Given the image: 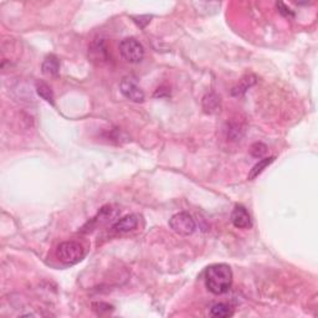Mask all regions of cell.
Wrapping results in <instances>:
<instances>
[{
    "mask_svg": "<svg viewBox=\"0 0 318 318\" xmlns=\"http://www.w3.org/2000/svg\"><path fill=\"white\" fill-rule=\"evenodd\" d=\"M210 314L213 317L218 318H227L232 316V309L230 308V306L225 303H218L214 304L210 309Z\"/></svg>",
    "mask_w": 318,
    "mask_h": 318,
    "instance_id": "4fadbf2b",
    "label": "cell"
},
{
    "mask_svg": "<svg viewBox=\"0 0 318 318\" xmlns=\"http://www.w3.org/2000/svg\"><path fill=\"white\" fill-rule=\"evenodd\" d=\"M41 69H43V74L48 75V76H56L60 71V61L55 55H49L44 60Z\"/></svg>",
    "mask_w": 318,
    "mask_h": 318,
    "instance_id": "9c48e42d",
    "label": "cell"
},
{
    "mask_svg": "<svg viewBox=\"0 0 318 318\" xmlns=\"http://www.w3.org/2000/svg\"><path fill=\"white\" fill-rule=\"evenodd\" d=\"M120 89L122 95L126 98H128L129 101H132V102L139 103L144 101V92L138 86L136 79H133L132 76L123 77L120 84Z\"/></svg>",
    "mask_w": 318,
    "mask_h": 318,
    "instance_id": "5b68a950",
    "label": "cell"
},
{
    "mask_svg": "<svg viewBox=\"0 0 318 318\" xmlns=\"http://www.w3.org/2000/svg\"><path fill=\"white\" fill-rule=\"evenodd\" d=\"M115 215H116V210H113L111 206H105V208L101 209V211L97 214V216L94 218L92 224L98 225V224L108 223V221H111L113 218H115Z\"/></svg>",
    "mask_w": 318,
    "mask_h": 318,
    "instance_id": "8fae6325",
    "label": "cell"
},
{
    "mask_svg": "<svg viewBox=\"0 0 318 318\" xmlns=\"http://www.w3.org/2000/svg\"><path fill=\"white\" fill-rule=\"evenodd\" d=\"M138 225V218L133 214L131 215H126L123 218L118 219L115 224L112 225V229L115 232H118V234H126V232L133 231L134 229Z\"/></svg>",
    "mask_w": 318,
    "mask_h": 318,
    "instance_id": "52a82bcc",
    "label": "cell"
},
{
    "mask_svg": "<svg viewBox=\"0 0 318 318\" xmlns=\"http://www.w3.org/2000/svg\"><path fill=\"white\" fill-rule=\"evenodd\" d=\"M231 223L237 229H249L251 227V218L249 211L242 205H236L231 213Z\"/></svg>",
    "mask_w": 318,
    "mask_h": 318,
    "instance_id": "8992f818",
    "label": "cell"
},
{
    "mask_svg": "<svg viewBox=\"0 0 318 318\" xmlns=\"http://www.w3.org/2000/svg\"><path fill=\"white\" fill-rule=\"evenodd\" d=\"M169 226L173 231L177 232L178 235H182V236H189L195 231L196 227L193 216L189 213H185V211L173 215L169 220Z\"/></svg>",
    "mask_w": 318,
    "mask_h": 318,
    "instance_id": "277c9868",
    "label": "cell"
},
{
    "mask_svg": "<svg viewBox=\"0 0 318 318\" xmlns=\"http://www.w3.org/2000/svg\"><path fill=\"white\" fill-rule=\"evenodd\" d=\"M232 283V271L225 263L211 265L205 271V286L211 293L223 294Z\"/></svg>",
    "mask_w": 318,
    "mask_h": 318,
    "instance_id": "6da1fadb",
    "label": "cell"
},
{
    "mask_svg": "<svg viewBox=\"0 0 318 318\" xmlns=\"http://www.w3.org/2000/svg\"><path fill=\"white\" fill-rule=\"evenodd\" d=\"M221 102L220 97L216 96L215 94H208L204 96L203 98V108L204 112L208 113V115H214V113H218L220 111Z\"/></svg>",
    "mask_w": 318,
    "mask_h": 318,
    "instance_id": "ba28073f",
    "label": "cell"
},
{
    "mask_svg": "<svg viewBox=\"0 0 318 318\" xmlns=\"http://www.w3.org/2000/svg\"><path fill=\"white\" fill-rule=\"evenodd\" d=\"M273 160H275V157H268V158L261 159L260 162H258L257 164H255L254 168H252V169L250 170L249 177H247V179L252 180V179H255L256 177H258V175H260L261 173H262L263 170H265L266 168H267L268 165L271 164V163H273Z\"/></svg>",
    "mask_w": 318,
    "mask_h": 318,
    "instance_id": "30bf717a",
    "label": "cell"
},
{
    "mask_svg": "<svg viewBox=\"0 0 318 318\" xmlns=\"http://www.w3.org/2000/svg\"><path fill=\"white\" fill-rule=\"evenodd\" d=\"M56 257L65 265H75L85 257V249L77 241L61 242L56 249Z\"/></svg>",
    "mask_w": 318,
    "mask_h": 318,
    "instance_id": "7a4b0ae2",
    "label": "cell"
},
{
    "mask_svg": "<svg viewBox=\"0 0 318 318\" xmlns=\"http://www.w3.org/2000/svg\"><path fill=\"white\" fill-rule=\"evenodd\" d=\"M266 153H267V147L261 142H256L250 147V154L255 158H262Z\"/></svg>",
    "mask_w": 318,
    "mask_h": 318,
    "instance_id": "9a60e30c",
    "label": "cell"
},
{
    "mask_svg": "<svg viewBox=\"0 0 318 318\" xmlns=\"http://www.w3.org/2000/svg\"><path fill=\"white\" fill-rule=\"evenodd\" d=\"M255 82H256L255 76H252V75H249V76L244 77V79L241 80V82H240V84L237 85L234 90H232V95H237V96L242 95L245 91H246V90H249V87H251Z\"/></svg>",
    "mask_w": 318,
    "mask_h": 318,
    "instance_id": "5bb4252c",
    "label": "cell"
},
{
    "mask_svg": "<svg viewBox=\"0 0 318 318\" xmlns=\"http://www.w3.org/2000/svg\"><path fill=\"white\" fill-rule=\"evenodd\" d=\"M36 92L43 100H45L50 105H54V92L48 84H45V82H36Z\"/></svg>",
    "mask_w": 318,
    "mask_h": 318,
    "instance_id": "7c38bea8",
    "label": "cell"
},
{
    "mask_svg": "<svg viewBox=\"0 0 318 318\" xmlns=\"http://www.w3.org/2000/svg\"><path fill=\"white\" fill-rule=\"evenodd\" d=\"M277 8H278V10H280L281 14H283L285 17H293V13H292L285 4H282V3H278Z\"/></svg>",
    "mask_w": 318,
    "mask_h": 318,
    "instance_id": "2e32d148",
    "label": "cell"
},
{
    "mask_svg": "<svg viewBox=\"0 0 318 318\" xmlns=\"http://www.w3.org/2000/svg\"><path fill=\"white\" fill-rule=\"evenodd\" d=\"M120 54L129 64H138L143 60L144 48L134 38H127L121 41Z\"/></svg>",
    "mask_w": 318,
    "mask_h": 318,
    "instance_id": "3957f363",
    "label": "cell"
}]
</instances>
